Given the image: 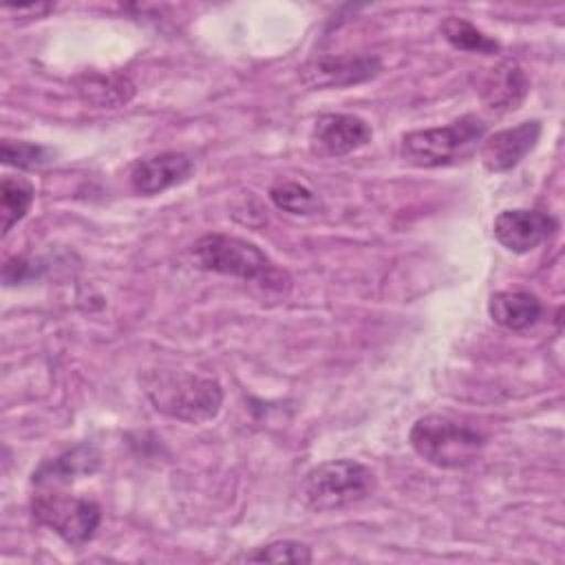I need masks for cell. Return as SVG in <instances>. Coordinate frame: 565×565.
<instances>
[{
    "label": "cell",
    "mask_w": 565,
    "mask_h": 565,
    "mask_svg": "<svg viewBox=\"0 0 565 565\" xmlns=\"http://www.w3.org/2000/svg\"><path fill=\"white\" fill-rule=\"evenodd\" d=\"M141 384L154 411L188 424H201L216 417L223 404V388L210 375L159 369L148 371L141 377Z\"/></svg>",
    "instance_id": "1"
},
{
    "label": "cell",
    "mask_w": 565,
    "mask_h": 565,
    "mask_svg": "<svg viewBox=\"0 0 565 565\" xmlns=\"http://www.w3.org/2000/svg\"><path fill=\"white\" fill-rule=\"evenodd\" d=\"M408 441L413 450L441 470H459L477 461L486 446V435L450 415L430 413L419 417L411 433Z\"/></svg>",
    "instance_id": "2"
},
{
    "label": "cell",
    "mask_w": 565,
    "mask_h": 565,
    "mask_svg": "<svg viewBox=\"0 0 565 565\" xmlns=\"http://www.w3.org/2000/svg\"><path fill=\"white\" fill-rule=\"evenodd\" d=\"M192 256L205 271L263 282L271 289H282L287 282V274L278 269L256 243L241 236L205 234L192 245Z\"/></svg>",
    "instance_id": "3"
},
{
    "label": "cell",
    "mask_w": 565,
    "mask_h": 565,
    "mask_svg": "<svg viewBox=\"0 0 565 565\" xmlns=\"http://www.w3.org/2000/svg\"><path fill=\"white\" fill-rule=\"evenodd\" d=\"M486 137V124L463 115L446 126L406 132L399 143L402 159L413 168H441L466 161Z\"/></svg>",
    "instance_id": "4"
},
{
    "label": "cell",
    "mask_w": 565,
    "mask_h": 565,
    "mask_svg": "<svg viewBox=\"0 0 565 565\" xmlns=\"http://www.w3.org/2000/svg\"><path fill=\"white\" fill-rule=\"evenodd\" d=\"M373 490V470L353 459L318 463L300 481V499L313 512L342 510L366 499Z\"/></svg>",
    "instance_id": "5"
},
{
    "label": "cell",
    "mask_w": 565,
    "mask_h": 565,
    "mask_svg": "<svg viewBox=\"0 0 565 565\" xmlns=\"http://www.w3.org/2000/svg\"><path fill=\"white\" fill-rule=\"evenodd\" d=\"M31 514L40 525L75 547L88 543L102 523V508L95 501L57 490L33 494Z\"/></svg>",
    "instance_id": "6"
},
{
    "label": "cell",
    "mask_w": 565,
    "mask_h": 565,
    "mask_svg": "<svg viewBox=\"0 0 565 565\" xmlns=\"http://www.w3.org/2000/svg\"><path fill=\"white\" fill-rule=\"evenodd\" d=\"M380 71L377 55H318L300 66V79L309 88H344L362 84Z\"/></svg>",
    "instance_id": "7"
},
{
    "label": "cell",
    "mask_w": 565,
    "mask_h": 565,
    "mask_svg": "<svg viewBox=\"0 0 565 565\" xmlns=\"http://www.w3.org/2000/svg\"><path fill=\"white\" fill-rule=\"evenodd\" d=\"M558 227L556 218L541 210L514 207L497 214L492 232L494 238L514 254H525L545 243Z\"/></svg>",
    "instance_id": "8"
},
{
    "label": "cell",
    "mask_w": 565,
    "mask_h": 565,
    "mask_svg": "<svg viewBox=\"0 0 565 565\" xmlns=\"http://www.w3.org/2000/svg\"><path fill=\"white\" fill-rule=\"evenodd\" d=\"M373 139L371 126L349 113H324L313 121L309 141L313 152L322 157H344Z\"/></svg>",
    "instance_id": "9"
},
{
    "label": "cell",
    "mask_w": 565,
    "mask_h": 565,
    "mask_svg": "<svg viewBox=\"0 0 565 565\" xmlns=\"http://www.w3.org/2000/svg\"><path fill=\"white\" fill-rule=\"evenodd\" d=\"M543 126L539 119L503 128L481 141L479 157L488 172H508L519 166L539 143Z\"/></svg>",
    "instance_id": "10"
},
{
    "label": "cell",
    "mask_w": 565,
    "mask_h": 565,
    "mask_svg": "<svg viewBox=\"0 0 565 565\" xmlns=\"http://www.w3.org/2000/svg\"><path fill=\"white\" fill-rule=\"evenodd\" d=\"M194 172V161L185 152L168 150L137 159L130 168V185L137 194L154 196L188 181Z\"/></svg>",
    "instance_id": "11"
},
{
    "label": "cell",
    "mask_w": 565,
    "mask_h": 565,
    "mask_svg": "<svg viewBox=\"0 0 565 565\" xmlns=\"http://www.w3.org/2000/svg\"><path fill=\"white\" fill-rule=\"evenodd\" d=\"M527 95V77L514 62H501L486 75L481 99L497 113H510L521 106Z\"/></svg>",
    "instance_id": "12"
},
{
    "label": "cell",
    "mask_w": 565,
    "mask_h": 565,
    "mask_svg": "<svg viewBox=\"0 0 565 565\" xmlns=\"http://www.w3.org/2000/svg\"><path fill=\"white\" fill-rule=\"evenodd\" d=\"M488 313L499 327L510 331H523L539 322L543 313V305L530 291L510 289V291L492 294L488 302Z\"/></svg>",
    "instance_id": "13"
},
{
    "label": "cell",
    "mask_w": 565,
    "mask_h": 565,
    "mask_svg": "<svg viewBox=\"0 0 565 565\" xmlns=\"http://www.w3.org/2000/svg\"><path fill=\"white\" fill-rule=\"evenodd\" d=\"M99 463V455L93 446H79L64 455H60L53 461L42 463L33 472V481L38 486H55V483H68L77 479L79 475H90Z\"/></svg>",
    "instance_id": "14"
},
{
    "label": "cell",
    "mask_w": 565,
    "mask_h": 565,
    "mask_svg": "<svg viewBox=\"0 0 565 565\" xmlns=\"http://www.w3.org/2000/svg\"><path fill=\"white\" fill-rule=\"evenodd\" d=\"M441 35L446 42L459 51H470V53H481V55H492L499 51V42L483 31H479L472 22L459 15H448L441 22Z\"/></svg>",
    "instance_id": "15"
},
{
    "label": "cell",
    "mask_w": 565,
    "mask_h": 565,
    "mask_svg": "<svg viewBox=\"0 0 565 565\" xmlns=\"http://www.w3.org/2000/svg\"><path fill=\"white\" fill-rule=\"evenodd\" d=\"M35 190L22 177H4L0 185V214H2V234L7 236L11 227L22 221L33 203Z\"/></svg>",
    "instance_id": "16"
},
{
    "label": "cell",
    "mask_w": 565,
    "mask_h": 565,
    "mask_svg": "<svg viewBox=\"0 0 565 565\" xmlns=\"http://www.w3.org/2000/svg\"><path fill=\"white\" fill-rule=\"evenodd\" d=\"M79 93L86 102L97 106H117L126 104L135 88L121 75H86L79 82Z\"/></svg>",
    "instance_id": "17"
},
{
    "label": "cell",
    "mask_w": 565,
    "mask_h": 565,
    "mask_svg": "<svg viewBox=\"0 0 565 565\" xmlns=\"http://www.w3.org/2000/svg\"><path fill=\"white\" fill-rule=\"evenodd\" d=\"M269 199L278 210L289 212V214L307 216V214H316L322 207L320 196L311 188H307L298 181H280V183L271 185Z\"/></svg>",
    "instance_id": "18"
},
{
    "label": "cell",
    "mask_w": 565,
    "mask_h": 565,
    "mask_svg": "<svg viewBox=\"0 0 565 565\" xmlns=\"http://www.w3.org/2000/svg\"><path fill=\"white\" fill-rule=\"evenodd\" d=\"M232 561H247V563H311V550L309 545L300 541H274L260 547H254L252 552H243L234 556Z\"/></svg>",
    "instance_id": "19"
},
{
    "label": "cell",
    "mask_w": 565,
    "mask_h": 565,
    "mask_svg": "<svg viewBox=\"0 0 565 565\" xmlns=\"http://www.w3.org/2000/svg\"><path fill=\"white\" fill-rule=\"evenodd\" d=\"M0 157L7 166L20 168V170H38V168L49 166L53 161L55 152L40 143L4 139L2 148H0Z\"/></svg>",
    "instance_id": "20"
},
{
    "label": "cell",
    "mask_w": 565,
    "mask_h": 565,
    "mask_svg": "<svg viewBox=\"0 0 565 565\" xmlns=\"http://www.w3.org/2000/svg\"><path fill=\"white\" fill-rule=\"evenodd\" d=\"M7 11H13L18 15L31 13V18H42L44 13L53 11V4H29V7H7Z\"/></svg>",
    "instance_id": "21"
}]
</instances>
